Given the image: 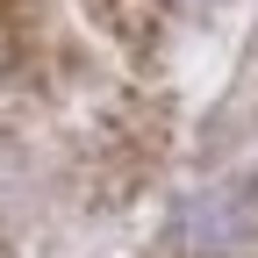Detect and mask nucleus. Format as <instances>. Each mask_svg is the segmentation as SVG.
I'll list each match as a JSON object with an SVG mask.
<instances>
[{"instance_id": "obj_1", "label": "nucleus", "mask_w": 258, "mask_h": 258, "mask_svg": "<svg viewBox=\"0 0 258 258\" xmlns=\"http://www.w3.org/2000/svg\"><path fill=\"white\" fill-rule=\"evenodd\" d=\"M194 8H208V0H194Z\"/></svg>"}]
</instances>
